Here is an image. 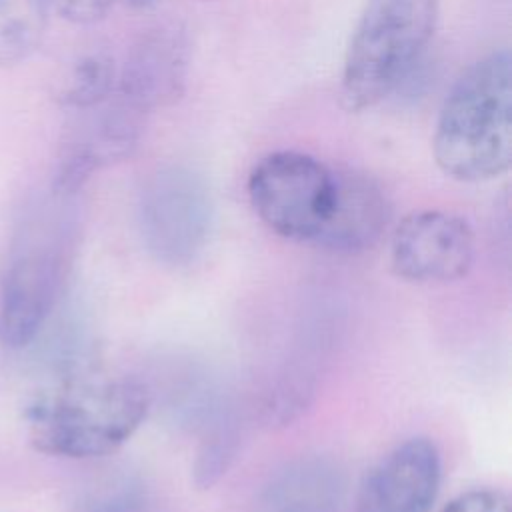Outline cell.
<instances>
[{
  "instance_id": "obj_1",
  "label": "cell",
  "mask_w": 512,
  "mask_h": 512,
  "mask_svg": "<svg viewBox=\"0 0 512 512\" xmlns=\"http://www.w3.org/2000/svg\"><path fill=\"white\" fill-rule=\"evenodd\" d=\"M148 408L150 394L142 382L80 372L36 394L24 420L36 450L82 460L116 452L140 428Z\"/></svg>"
},
{
  "instance_id": "obj_2",
  "label": "cell",
  "mask_w": 512,
  "mask_h": 512,
  "mask_svg": "<svg viewBox=\"0 0 512 512\" xmlns=\"http://www.w3.org/2000/svg\"><path fill=\"white\" fill-rule=\"evenodd\" d=\"M438 168L458 182H486L512 162V56L494 50L450 88L432 138Z\"/></svg>"
},
{
  "instance_id": "obj_3",
  "label": "cell",
  "mask_w": 512,
  "mask_h": 512,
  "mask_svg": "<svg viewBox=\"0 0 512 512\" xmlns=\"http://www.w3.org/2000/svg\"><path fill=\"white\" fill-rule=\"evenodd\" d=\"M74 196L50 186L12 234L0 272V344L8 350L28 346L58 300L72 244L68 204Z\"/></svg>"
},
{
  "instance_id": "obj_4",
  "label": "cell",
  "mask_w": 512,
  "mask_h": 512,
  "mask_svg": "<svg viewBox=\"0 0 512 512\" xmlns=\"http://www.w3.org/2000/svg\"><path fill=\"white\" fill-rule=\"evenodd\" d=\"M440 0H368L346 48L340 98L346 110L374 108L400 88L428 48Z\"/></svg>"
},
{
  "instance_id": "obj_5",
  "label": "cell",
  "mask_w": 512,
  "mask_h": 512,
  "mask_svg": "<svg viewBox=\"0 0 512 512\" xmlns=\"http://www.w3.org/2000/svg\"><path fill=\"white\" fill-rule=\"evenodd\" d=\"M248 198L274 234L316 242L334 206L336 170L304 152H272L254 164Z\"/></svg>"
},
{
  "instance_id": "obj_6",
  "label": "cell",
  "mask_w": 512,
  "mask_h": 512,
  "mask_svg": "<svg viewBox=\"0 0 512 512\" xmlns=\"http://www.w3.org/2000/svg\"><path fill=\"white\" fill-rule=\"evenodd\" d=\"M214 204L206 180L186 166L152 172L138 196V230L146 250L162 264L192 262L210 236Z\"/></svg>"
},
{
  "instance_id": "obj_7",
  "label": "cell",
  "mask_w": 512,
  "mask_h": 512,
  "mask_svg": "<svg viewBox=\"0 0 512 512\" xmlns=\"http://www.w3.org/2000/svg\"><path fill=\"white\" fill-rule=\"evenodd\" d=\"M472 260V228L452 212H412L392 234L390 262L394 272L408 282H454L468 274Z\"/></svg>"
},
{
  "instance_id": "obj_8",
  "label": "cell",
  "mask_w": 512,
  "mask_h": 512,
  "mask_svg": "<svg viewBox=\"0 0 512 512\" xmlns=\"http://www.w3.org/2000/svg\"><path fill=\"white\" fill-rule=\"evenodd\" d=\"M82 118L66 140L52 186L78 194L100 168L132 154L140 138V116L116 92L102 104L82 110Z\"/></svg>"
},
{
  "instance_id": "obj_9",
  "label": "cell",
  "mask_w": 512,
  "mask_h": 512,
  "mask_svg": "<svg viewBox=\"0 0 512 512\" xmlns=\"http://www.w3.org/2000/svg\"><path fill=\"white\" fill-rule=\"evenodd\" d=\"M440 478L436 444L422 436L410 438L366 472L356 494V512H430Z\"/></svg>"
},
{
  "instance_id": "obj_10",
  "label": "cell",
  "mask_w": 512,
  "mask_h": 512,
  "mask_svg": "<svg viewBox=\"0 0 512 512\" xmlns=\"http://www.w3.org/2000/svg\"><path fill=\"white\" fill-rule=\"evenodd\" d=\"M188 64L186 38L172 26L144 32L118 70L116 94L146 114L178 100L184 90Z\"/></svg>"
},
{
  "instance_id": "obj_11",
  "label": "cell",
  "mask_w": 512,
  "mask_h": 512,
  "mask_svg": "<svg viewBox=\"0 0 512 512\" xmlns=\"http://www.w3.org/2000/svg\"><path fill=\"white\" fill-rule=\"evenodd\" d=\"M390 214V200L372 176L336 170L334 206L314 244L338 254L364 252L380 240Z\"/></svg>"
},
{
  "instance_id": "obj_12",
  "label": "cell",
  "mask_w": 512,
  "mask_h": 512,
  "mask_svg": "<svg viewBox=\"0 0 512 512\" xmlns=\"http://www.w3.org/2000/svg\"><path fill=\"white\" fill-rule=\"evenodd\" d=\"M346 478L338 462L310 454L286 462L262 486L258 512H340Z\"/></svg>"
},
{
  "instance_id": "obj_13",
  "label": "cell",
  "mask_w": 512,
  "mask_h": 512,
  "mask_svg": "<svg viewBox=\"0 0 512 512\" xmlns=\"http://www.w3.org/2000/svg\"><path fill=\"white\" fill-rule=\"evenodd\" d=\"M118 84V68L110 54L94 50L78 56L58 84L56 100L74 112L106 102Z\"/></svg>"
},
{
  "instance_id": "obj_14",
  "label": "cell",
  "mask_w": 512,
  "mask_h": 512,
  "mask_svg": "<svg viewBox=\"0 0 512 512\" xmlns=\"http://www.w3.org/2000/svg\"><path fill=\"white\" fill-rule=\"evenodd\" d=\"M44 0H0V66L28 60L42 44L48 24Z\"/></svg>"
},
{
  "instance_id": "obj_15",
  "label": "cell",
  "mask_w": 512,
  "mask_h": 512,
  "mask_svg": "<svg viewBox=\"0 0 512 512\" xmlns=\"http://www.w3.org/2000/svg\"><path fill=\"white\" fill-rule=\"evenodd\" d=\"M76 512H160V502L140 478L120 474L84 494Z\"/></svg>"
},
{
  "instance_id": "obj_16",
  "label": "cell",
  "mask_w": 512,
  "mask_h": 512,
  "mask_svg": "<svg viewBox=\"0 0 512 512\" xmlns=\"http://www.w3.org/2000/svg\"><path fill=\"white\" fill-rule=\"evenodd\" d=\"M440 512H512V506L508 494L480 488L456 496Z\"/></svg>"
},
{
  "instance_id": "obj_17",
  "label": "cell",
  "mask_w": 512,
  "mask_h": 512,
  "mask_svg": "<svg viewBox=\"0 0 512 512\" xmlns=\"http://www.w3.org/2000/svg\"><path fill=\"white\" fill-rule=\"evenodd\" d=\"M50 12L74 24H92L102 20L114 0H44Z\"/></svg>"
},
{
  "instance_id": "obj_18",
  "label": "cell",
  "mask_w": 512,
  "mask_h": 512,
  "mask_svg": "<svg viewBox=\"0 0 512 512\" xmlns=\"http://www.w3.org/2000/svg\"><path fill=\"white\" fill-rule=\"evenodd\" d=\"M132 6H138V8H148V6H154L158 4L160 0H128Z\"/></svg>"
}]
</instances>
